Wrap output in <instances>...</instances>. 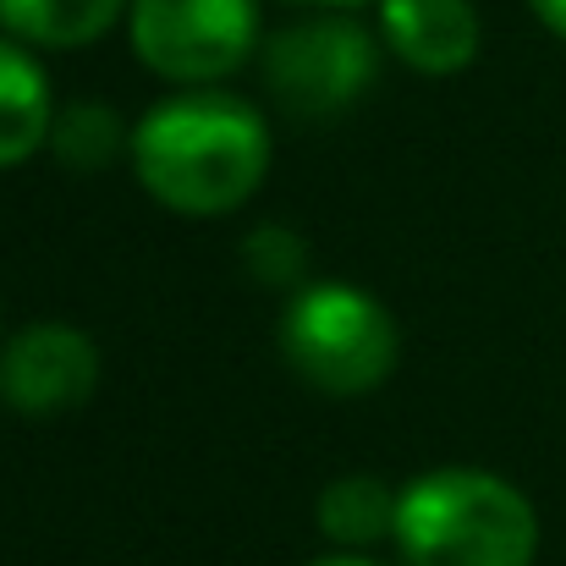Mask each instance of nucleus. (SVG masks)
<instances>
[{
	"label": "nucleus",
	"instance_id": "obj_10",
	"mask_svg": "<svg viewBox=\"0 0 566 566\" xmlns=\"http://www.w3.org/2000/svg\"><path fill=\"white\" fill-rule=\"evenodd\" d=\"M314 523L342 551H369L396 534V490L379 484L375 473H342L319 490Z\"/></svg>",
	"mask_w": 566,
	"mask_h": 566
},
{
	"label": "nucleus",
	"instance_id": "obj_13",
	"mask_svg": "<svg viewBox=\"0 0 566 566\" xmlns=\"http://www.w3.org/2000/svg\"><path fill=\"white\" fill-rule=\"evenodd\" d=\"M528 11H534L556 39H566V0H528Z\"/></svg>",
	"mask_w": 566,
	"mask_h": 566
},
{
	"label": "nucleus",
	"instance_id": "obj_1",
	"mask_svg": "<svg viewBox=\"0 0 566 566\" xmlns=\"http://www.w3.org/2000/svg\"><path fill=\"white\" fill-rule=\"evenodd\" d=\"M133 177L171 214L214 220L248 203L270 171V122L226 88H182L133 127Z\"/></svg>",
	"mask_w": 566,
	"mask_h": 566
},
{
	"label": "nucleus",
	"instance_id": "obj_7",
	"mask_svg": "<svg viewBox=\"0 0 566 566\" xmlns=\"http://www.w3.org/2000/svg\"><path fill=\"white\" fill-rule=\"evenodd\" d=\"M379 39L412 72L457 77L473 66L484 28L473 0H379Z\"/></svg>",
	"mask_w": 566,
	"mask_h": 566
},
{
	"label": "nucleus",
	"instance_id": "obj_4",
	"mask_svg": "<svg viewBox=\"0 0 566 566\" xmlns=\"http://www.w3.org/2000/svg\"><path fill=\"white\" fill-rule=\"evenodd\" d=\"M264 88L292 122L347 116L379 77V39L347 11H319L281 28L264 55Z\"/></svg>",
	"mask_w": 566,
	"mask_h": 566
},
{
	"label": "nucleus",
	"instance_id": "obj_12",
	"mask_svg": "<svg viewBox=\"0 0 566 566\" xmlns=\"http://www.w3.org/2000/svg\"><path fill=\"white\" fill-rule=\"evenodd\" d=\"M242 270H248L264 292H297V286H308V281H303V275H308V242H303L292 226L264 220V226H253V231L242 237Z\"/></svg>",
	"mask_w": 566,
	"mask_h": 566
},
{
	"label": "nucleus",
	"instance_id": "obj_9",
	"mask_svg": "<svg viewBox=\"0 0 566 566\" xmlns=\"http://www.w3.org/2000/svg\"><path fill=\"white\" fill-rule=\"evenodd\" d=\"M127 11L133 0H0V28L33 50H83Z\"/></svg>",
	"mask_w": 566,
	"mask_h": 566
},
{
	"label": "nucleus",
	"instance_id": "obj_15",
	"mask_svg": "<svg viewBox=\"0 0 566 566\" xmlns=\"http://www.w3.org/2000/svg\"><path fill=\"white\" fill-rule=\"evenodd\" d=\"M292 6H314V11H353L364 0H292Z\"/></svg>",
	"mask_w": 566,
	"mask_h": 566
},
{
	"label": "nucleus",
	"instance_id": "obj_3",
	"mask_svg": "<svg viewBox=\"0 0 566 566\" xmlns=\"http://www.w3.org/2000/svg\"><path fill=\"white\" fill-rule=\"evenodd\" d=\"M281 353L325 396H369L396 375L401 331L375 292L353 281H308L286 297Z\"/></svg>",
	"mask_w": 566,
	"mask_h": 566
},
{
	"label": "nucleus",
	"instance_id": "obj_2",
	"mask_svg": "<svg viewBox=\"0 0 566 566\" xmlns=\"http://www.w3.org/2000/svg\"><path fill=\"white\" fill-rule=\"evenodd\" d=\"M390 545L407 566H534L539 512L490 468H429L396 495Z\"/></svg>",
	"mask_w": 566,
	"mask_h": 566
},
{
	"label": "nucleus",
	"instance_id": "obj_6",
	"mask_svg": "<svg viewBox=\"0 0 566 566\" xmlns=\"http://www.w3.org/2000/svg\"><path fill=\"white\" fill-rule=\"evenodd\" d=\"M94 385H99V347L88 331L66 319H39L22 325L11 342H0V401L28 418L72 412L94 396Z\"/></svg>",
	"mask_w": 566,
	"mask_h": 566
},
{
	"label": "nucleus",
	"instance_id": "obj_5",
	"mask_svg": "<svg viewBox=\"0 0 566 566\" xmlns=\"http://www.w3.org/2000/svg\"><path fill=\"white\" fill-rule=\"evenodd\" d=\"M133 55L182 88H214L259 50V0H133Z\"/></svg>",
	"mask_w": 566,
	"mask_h": 566
},
{
	"label": "nucleus",
	"instance_id": "obj_8",
	"mask_svg": "<svg viewBox=\"0 0 566 566\" xmlns=\"http://www.w3.org/2000/svg\"><path fill=\"white\" fill-rule=\"evenodd\" d=\"M55 127V94L44 66L33 61V44L0 39V171L28 166L39 149H50Z\"/></svg>",
	"mask_w": 566,
	"mask_h": 566
},
{
	"label": "nucleus",
	"instance_id": "obj_11",
	"mask_svg": "<svg viewBox=\"0 0 566 566\" xmlns=\"http://www.w3.org/2000/svg\"><path fill=\"white\" fill-rule=\"evenodd\" d=\"M50 155H55L66 171L88 177V171H105V166H116L122 155H133V127H127L111 105H99V99H72V105L55 111Z\"/></svg>",
	"mask_w": 566,
	"mask_h": 566
},
{
	"label": "nucleus",
	"instance_id": "obj_14",
	"mask_svg": "<svg viewBox=\"0 0 566 566\" xmlns=\"http://www.w3.org/2000/svg\"><path fill=\"white\" fill-rule=\"evenodd\" d=\"M308 566H385V562H369L358 551H336V556H319V562H308Z\"/></svg>",
	"mask_w": 566,
	"mask_h": 566
}]
</instances>
